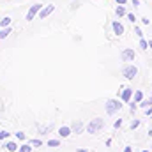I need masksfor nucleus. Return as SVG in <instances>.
I'll use <instances>...</instances> for the list:
<instances>
[{
    "label": "nucleus",
    "instance_id": "nucleus-7",
    "mask_svg": "<svg viewBox=\"0 0 152 152\" xmlns=\"http://www.w3.org/2000/svg\"><path fill=\"white\" fill-rule=\"evenodd\" d=\"M85 127H87V126H85L81 120H73V122H71V129H73L75 134H81V133H85V131H87Z\"/></svg>",
    "mask_w": 152,
    "mask_h": 152
},
{
    "label": "nucleus",
    "instance_id": "nucleus-27",
    "mask_svg": "<svg viewBox=\"0 0 152 152\" xmlns=\"http://www.w3.org/2000/svg\"><path fill=\"white\" fill-rule=\"evenodd\" d=\"M122 122H124L122 118H117V120L113 122V127H115V129H120V127H122Z\"/></svg>",
    "mask_w": 152,
    "mask_h": 152
},
{
    "label": "nucleus",
    "instance_id": "nucleus-18",
    "mask_svg": "<svg viewBox=\"0 0 152 152\" xmlns=\"http://www.w3.org/2000/svg\"><path fill=\"white\" fill-rule=\"evenodd\" d=\"M30 143H32V147H34V149L42 147V140H41V138H32V140H30Z\"/></svg>",
    "mask_w": 152,
    "mask_h": 152
},
{
    "label": "nucleus",
    "instance_id": "nucleus-20",
    "mask_svg": "<svg viewBox=\"0 0 152 152\" xmlns=\"http://www.w3.org/2000/svg\"><path fill=\"white\" fill-rule=\"evenodd\" d=\"M14 136H16V140H20V142H25V140H27V134H25L23 131H18Z\"/></svg>",
    "mask_w": 152,
    "mask_h": 152
},
{
    "label": "nucleus",
    "instance_id": "nucleus-11",
    "mask_svg": "<svg viewBox=\"0 0 152 152\" xmlns=\"http://www.w3.org/2000/svg\"><path fill=\"white\" fill-rule=\"evenodd\" d=\"M115 14H117V18H124V16L127 14V11H126V7H124L122 4H117V7H115Z\"/></svg>",
    "mask_w": 152,
    "mask_h": 152
},
{
    "label": "nucleus",
    "instance_id": "nucleus-23",
    "mask_svg": "<svg viewBox=\"0 0 152 152\" xmlns=\"http://www.w3.org/2000/svg\"><path fill=\"white\" fill-rule=\"evenodd\" d=\"M140 124H142V122H140V118H133V120H131V129H136Z\"/></svg>",
    "mask_w": 152,
    "mask_h": 152
},
{
    "label": "nucleus",
    "instance_id": "nucleus-13",
    "mask_svg": "<svg viewBox=\"0 0 152 152\" xmlns=\"http://www.w3.org/2000/svg\"><path fill=\"white\" fill-rule=\"evenodd\" d=\"M11 32H12V28H11V27H2V28H0V41H2V39H5V37H9V34H11Z\"/></svg>",
    "mask_w": 152,
    "mask_h": 152
},
{
    "label": "nucleus",
    "instance_id": "nucleus-16",
    "mask_svg": "<svg viewBox=\"0 0 152 152\" xmlns=\"http://www.w3.org/2000/svg\"><path fill=\"white\" fill-rule=\"evenodd\" d=\"M138 104H140V108H143V110H145L147 106H152V96L149 97V99H143V101H140Z\"/></svg>",
    "mask_w": 152,
    "mask_h": 152
},
{
    "label": "nucleus",
    "instance_id": "nucleus-4",
    "mask_svg": "<svg viewBox=\"0 0 152 152\" xmlns=\"http://www.w3.org/2000/svg\"><path fill=\"white\" fill-rule=\"evenodd\" d=\"M134 58H136V51H134L133 48H124V50L120 51V60H122V62L131 64V62H134Z\"/></svg>",
    "mask_w": 152,
    "mask_h": 152
},
{
    "label": "nucleus",
    "instance_id": "nucleus-17",
    "mask_svg": "<svg viewBox=\"0 0 152 152\" xmlns=\"http://www.w3.org/2000/svg\"><path fill=\"white\" fill-rule=\"evenodd\" d=\"M11 21H12V20H11L9 16L2 18V20H0V28H2V27H11Z\"/></svg>",
    "mask_w": 152,
    "mask_h": 152
},
{
    "label": "nucleus",
    "instance_id": "nucleus-31",
    "mask_svg": "<svg viewBox=\"0 0 152 152\" xmlns=\"http://www.w3.org/2000/svg\"><path fill=\"white\" fill-rule=\"evenodd\" d=\"M142 23H143V25H149V23H151V20H149L147 16H143V18H142Z\"/></svg>",
    "mask_w": 152,
    "mask_h": 152
},
{
    "label": "nucleus",
    "instance_id": "nucleus-22",
    "mask_svg": "<svg viewBox=\"0 0 152 152\" xmlns=\"http://www.w3.org/2000/svg\"><path fill=\"white\" fill-rule=\"evenodd\" d=\"M60 145V140L53 138V140H48V147H58Z\"/></svg>",
    "mask_w": 152,
    "mask_h": 152
},
{
    "label": "nucleus",
    "instance_id": "nucleus-6",
    "mask_svg": "<svg viewBox=\"0 0 152 152\" xmlns=\"http://www.w3.org/2000/svg\"><path fill=\"white\" fill-rule=\"evenodd\" d=\"M44 5L42 4H34V5H30V9H28V12H27V21H34V18L39 16V12H41V9H42Z\"/></svg>",
    "mask_w": 152,
    "mask_h": 152
},
{
    "label": "nucleus",
    "instance_id": "nucleus-9",
    "mask_svg": "<svg viewBox=\"0 0 152 152\" xmlns=\"http://www.w3.org/2000/svg\"><path fill=\"white\" fill-rule=\"evenodd\" d=\"M53 11H55V5H51V4L44 5V7L41 9V12H39V20H46V18H48Z\"/></svg>",
    "mask_w": 152,
    "mask_h": 152
},
{
    "label": "nucleus",
    "instance_id": "nucleus-1",
    "mask_svg": "<svg viewBox=\"0 0 152 152\" xmlns=\"http://www.w3.org/2000/svg\"><path fill=\"white\" fill-rule=\"evenodd\" d=\"M104 118L103 117H96V118H90V122L87 124V133H90V134H97L99 131H103L104 129Z\"/></svg>",
    "mask_w": 152,
    "mask_h": 152
},
{
    "label": "nucleus",
    "instance_id": "nucleus-25",
    "mask_svg": "<svg viewBox=\"0 0 152 152\" xmlns=\"http://www.w3.org/2000/svg\"><path fill=\"white\" fill-rule=\"evenodd\" d=\"M126 18H127V20H129V21H131V23H134V21H136V20H138V18H136V16H134V14H133V12H127V14H126Z\"/></svg>",
    "mask_w": 152,
    "mask_h": 152
},
{
    "label": "nucleus",
    "instance_id": "nucleus-38",
    "mask_svg": "<svg viewBox=\"0 0 152 152\" xmlns=\"http://www.w3.org/2000/svg\"><path fill=\"white\" fill-rule=\"evenodd\" d=\"M142 152H151V151H149V149H147V151H142Z\"/></svg>",
    "mask_w": 152,
    "mask_h": 152
},
{
    "label": "nucleus",
    "instance_id": "nucleus-5",
    "mask_svg": "<svg viewBox=\"0 0 152 152\" xmlns=\"http://www.w3.org/2000/svg\"><path fill=\"white\" fill-rule=\"evenodd\" d=\"M133 94H134V90L131 87H122V90H118V99H122V103L129 104L133 99Z\"/></svg>",
    "mask_w": 152,
    "mask_h": 152
},
{
    "label": "nucleus",
    "instance_id": "nucleus-26",
    "mask_svg": "<svg viewBox=\"0 0 152 152\" xmlns=\"http://www.w3.org/2000/svg\"><path fill=\"white\" fill-rule=\"evenodd\" d=\"M51 129H53V126H48V127H39L41 134H48V131H51Z\"/></svg>",
    "mask_w": 152,
    "mask_h": 152
},
{
    "label": "nucleus",
    "instance_id": "nucleus-8",
    "mask_svg": "<svg viewBox=\"0 0 152 152\" xmlns=\"http://www.w3.org/2000/svg\"><path fill=\"white\" fill-rule=\"evenodd\" d=\"M112 30H113V34L117 37L124 36V25H122L118 20H113V21H112Z\"/></svg>",
    "mask_w": 152,
    "mask_h": 152
},
{
    "label": "nucleus",
    "instance_id": "nucleus-12",
    "mask_svg": "<svg viewBox=\"0 0 152 152\" xmlns=\"http://www.w3.org/2000/svg\"><path fill=\"white\" fill-rule=\"evenodd\" d=\"M4 149L7 152H18V145H16V142H7V143H4Z\"/></svg>",
    "mask_w": 152,
    "mask_h": 152
},
{
    "label": "nucleus",
    "instance_id": "nucleus-28",
    "mask_svg": "<svg viewBox=\"0 0 152 152\" xmlns=\"http://www.w3.org/2000/svg\"><path fill=\"white\" fill-rule=\"evenodd\" d=\"M7 138H9V133H7V131H0V140H2V142H5Z\"/></svg>",
    "mask_w": 152,
    "mask_h": 152
},
{
    "label": "nucleus",
    "instance_id": "nucleus-2",
    "mask_svg": "<svg viewBox=\"0 0 152 152\" xmlns=\"http://www.w3.org/2000/svg\"><path fill=\"white\" fill-rule=\"evenodd\" d=\"M122 110V99H108L106 103H104V112L108 115H115V113H118Z\"/></svg>",
    "mask_w": 152,
    "mask_h": 152
},
{
    "label": "nucleus",
    "instance_id": "nucleus-15",
    "mask_svg": "<svg viewBox=\"0 0 152 152\" xmlns=\"http://www.w3.org/2000/svg\"><path fill=\"white\" fill-rule=\"evenodd\" d=\"M145 97H143V92L142 90H134V94H133V101H136V103H140V101H143Z\"/></svg>",
    "mask_w": 152,
    "mask_h": 152
},
{
    "label": "nucleus",
    "instance_id": "nucleus-19",
    "mask_svg": "<svg viewBox=\"0 0 152 152\" xmlns=\"http://www.w3.org/2000/svg\"><path fill=\"white\" fill-rule=\"evenodd\" d=\"M138 108H140V104H138L136 101H133V99H131V103H129V112H131V113H134Z\"/></svg>",
    "mask_w": 152,
    "mask_h": 152
},
{
    "label": "nucleus",
    "instance_id": "nucleus-30",
    "mask_svg": "<svg viewBox=\"0 0 152 152\" xmlns=\"http://www.w3.org/2000/svg\"><path fill=\"white\" fill-rule=\"evenodd\" d=\"M145 115L152 117V106H147V108H145Z\"/></svg>",
    "mask_w": 152,
    "mask_h": 152
},
{
    "label": "nucleus",
    "instance_id": "nucleus-3",
    "mask_svg": "<svg viewBox=\"0 0 152 152\" xmlns=\"http://www.w3.org/2000/svg\"><path fill=\"white\" fill-rule=\"evenodd\" d=\"M120 73H122V76L126 78V80H134L136 76H138V67L131 62V64H124L122 66V69H120Z\"/></svg>",
    "mask_w": 152,
    "mask_h": 152
},
{
    "label": "nucleus",
    "instance_id": "nucleus-10",
    "mask_svg": "<svg viewBox=\"0 0 152 152\" xmlns=\"http://www.w3.org/2000/svg\"><path fill=\"white\" fill-rule=\"evenodd\" d=\"M57 134H58L60 138H69V136L73 134V129H71V126H62V127H58Z\"/></svg>",
    "mask_w": 152,
    "mask_h": 152
},
{
    "label": "nucleus",
    "instance_id": "nucleus-37",
    "mask_svg": "<svg viewBox=\"0 0 152 152\" xmlns=\"http://www.w3.org/2000/svg\"><path fill=\"white\" fill-rule=\"evenodd\" d=\"M149 48L152 50V41H149Z\"/></svg>",
    "mask_w": 152,
    "mask_h": 152
},
{
    "label": "nucleus",
    "instance_id": "nucleus-34",
    "mask_svg": "<svg viewBox=\"0 0 152 152\" xmlns=\"http://www.w3.org/2000/svg\"><path fill=\"white\" fill-rule=\"evenodd\" d=\"M117 4H122V5H126V4H127V0H117Z\"/></svg>",
    "mask_w": 152,
    "mask_h": 152
},
{
    "label": "nucleus",
    "instance_id": "nucleus-36",
    "mask_svg": "<svg viewBox=\"0 0 152 152\" xmlns=\"http://www.w3.org/2000/svg\"><path fill=\"white\" fill-rule=\"evenodd\" d=\"M147 134H149V136H152V129H149V133H147Z\"/></svg>",
    "mask_w": 152,
    "mask_h": 152
},
{
    "label": "nucleus",
    "instance_id": "nucleus-33",
    "mask_svg": "<svg viewBox=\"0 0 152 152\" xmlns=\"http://www.w3.org/2000/svg\"><path fill=\"white\" fill-rule=\"evenodd\" d=\"M133 7H140V0H133Z\"/></svg>",
    "mask_w": 152,
    "mask_h": 152
},
{
    "label": "nucleus",
    "instance_id": "nucleus-29",
    "mask_svg": "<svg viewBox=\"0 0 152 152\" xmlns=\"http://www.w3.org/2000/svg\"><path fill=\"white\" fill-rule=\"evenodd\" d=\"M78 7H80V0H75V2L71 4V7H69V9H71V11H76Z\"/></svg>",
    "mask_w": 152,
    "mask_h": 152
},
{
    "label": "nucleus",
    "instance_id": "nucleus-32",
    "mask_svg": "<svg viewBox=\"0 0 152 152\" xmlns=\"http://www.w3.org/2000/svg\"><path fill=\"white\" fill-rule=\"evenodd\" d=\"M122 152H133V147L131 145H127V147H124V151Z\"/></svg>",
    "mask_w": 152,
    "mask_h": 152
},
{
    "label": "nucleus",
    "instance_id": "nucleus-24",
    "mask_svg": "<svg viewBox=\"0 0 152 152\" xmlns=\"http://www.w3.org/2000/svg\"><path fill=\"white\" fill-rule=\"evenodd\" d=\"M134 36H136L138 39L143 37V32H142V28H140V27H134Z\"/></svg>",
    "mask_w": 152,
    "mask_h": 152
},
{
    "label": "nucleus",
    "instance_id": "nucleus-21",
    "mask_svg": "<svg viewBox=\"0 0 152 152\" xmlns=\"http://www.w3.org/2000/svg\"><path fill=\"white\" fill-rule=\"evenodd\" d=\"M140 48H142L143 51H145V50L149 48V41H147L145 37H142V39H140Z\"/></svg>",
    "mask_w": 152,
    "mask_h": 152
},
{
    "label": "nucleus",
    "instance_id": "nucleus-35",
    "mask_svg": "<svg viewBox=\"0 0 152 152\" xmlns=\"http://www.w3.org/2000/svg\"><path fill=\"white\" fill-rule=\"evenodd\" d=\"M78 152H87V149H78Z\"/></svg>",
    "mask_w": 152,
    "mask_h": 152
},
{
    "label": "nucleus",
    "instance_id": "nucleus-39",
    "mask_svg": "<svg viewBox=\"0 0 152 152\" xmlns=\"http://www.w3.org/2000/svg\"><path fill=\"white\" fill-rule=\"evenodd\" d=\"M151 118H152V117H151Z\"/></svg>",
    "mask_w": 152,
    "mask_h": 152
},
{
    "label": "nucleus",
    "instance_id": "nucleus-14",
    "mask_svg": "<svg viewBox=\"0 0 152 152\" xmlns=\"http://www.w3.org/2000/svg\"><path fill=\"white\" fill-rule=\"evenodd\" d=\"M32 149H34V147H32V143L28 142V143H21L20 149H18V152H32Z\"/></svg>",
    "mask_w": 152,
    "mask_h": 152
}]
</instances>
